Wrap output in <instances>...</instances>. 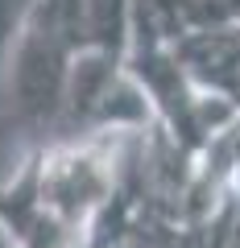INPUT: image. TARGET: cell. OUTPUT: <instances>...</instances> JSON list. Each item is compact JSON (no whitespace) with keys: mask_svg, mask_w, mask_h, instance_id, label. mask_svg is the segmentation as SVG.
<instances>
[{"mask_svg":"<svg viewBox=\"0 0 240 248\" xmlns=\"http://www.w3.org/2000/svg\"><path fill=\"white\" fill-rule=\"evenodd\" d=\"M125 133L42 141L0 182V228L17 248H83L116 182Z\"/></svg>","mask_w":240,"mask_h":248,"instance_id":"6da1fadb","label":"cell"},{"mask_svg":"<svg viewBox=\"0 0 240 248\" xmlns=\"http://www.w3.org/2000/svg\"><path fill=\"white\" fill-rule=\"evenodd\" d=\"M87 46V0H37L21 25L4 71V91L21 128L58 141L71 66Z\"/></svg>","mask_w":240,"mask_h":248,"instance_id":"7a4b0ae2","label":"cell"},{"mask_svg":"<svg viewBox=\"0 0 240 248\" xmlns=\"http://www.w3.org/2000/svg\"><path fill=\"white\" fill-rule=\"evenodd\" d=\"M182 71L203 95H215L240 116V25L195 33L174 46Z\"/></svg>","mask_w":240,"mask_h":248,"instance_id":"3957f363","label":"cell"},{"mask_svg":"<svg viewBox=\"0 0 240 248\" xmlns=\"http://www.w3.org/2000/svg\"><path fill=\"white\" fill-rule=\"evenodd\" d=\"M133 9L170 46L187 42L195 33L240 25V0H133Z\"/></svg>","mask_w":240,"mask_h":248,"instance_id":"277c9868","label":"cell"}]
</instances>
